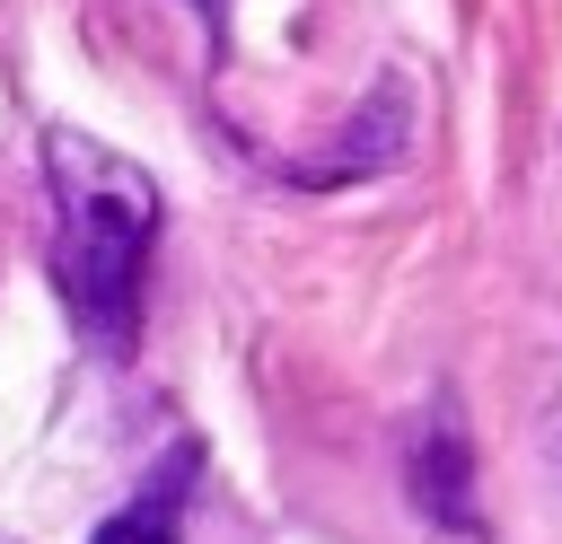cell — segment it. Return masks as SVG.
I'll return each mask as SVG.
<instances>
[{
	"label": "cell",
	"instance_id": "cell-3",
	"mask_svg": "<svg viewBox=\"0 0 562 544\" xmlns=\"http://www.w3.org/2000/svg\"><path fill=\"white\" fill-rule=\"evenodd\" d=\"M184 483H193V447H176V456H167V465H158V474H149V483L88 535V544H184V535H176V500H184Z\"/></svg>",
	"mask_w": 562,
	"mask_h": 544
},
{
	"label": "cell",
	"instance_id": "cell-2",
	"mask_svg": "<svg viewBox=\"0 0 562 544\" xmlns=\"http://www.w3.org/2000/svg\"><path fill=\"white\" fill-rule=\"evenodd\" d=\"M465 474H474V447H465L457 404L439 395V404H430V430L413 439V500H422V518H439L448 535H474V526H483V518H474Z\"/></svg>",
	"mask_w": 562,
	"mask_h": 544
},
{
	"label": "cell",
	"instance_id": "cell-4",
	"mask_svg": "<svg viewBox=\"0 0 562 544\" xmlns=\"http://www.w3.org/2000/svg\"><path fill=\"white\" fill-rule=\"evenodd\" d=\"M193 9H220V0H193Z\"/></svg>",
	"mask_w": 562,
	"mask_h": 544
},
{
	"label": "cell",
	"instance_id": "cell-1",
	"mask_svg": "<svg viewBox=\"0 0 562 544\" xmlns=\"http://www.w3.org/2000/svg\"><path fill=\"white\" fill-rule=\"evenodd\" d=\"M44 193H53V281L70 325L97 351H123L140 333V281L158 237V184L105 149L97 132L53 123L44 132Z\"/></svg>",
	"mask_w": 562,
	"mask_h": 544
}]
</instances>
